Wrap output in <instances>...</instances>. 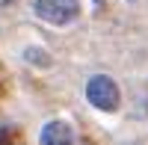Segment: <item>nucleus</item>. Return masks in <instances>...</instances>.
Returning a JSON list of instances; mask_svg holds the SVG:
<instances>
[{"instance_id":"obj_1","label":"nucleus","mask_w":148,"mask_h":145,"mask_svg":"<svg viewBox=\"0 0 148 145\" xmlns=\"http://www.w3.org/2000/svg\"><path fill=\"white\" fill-rule=\"evenodd\" d=\"M86 98L95 110L101 113H113L119 107V86L113 83V77L107 74H95L89 83H86Z\"/></svg>"},{"instance_id":"obj_2","label":"nucleus","mask_w":148,"mask_h":145,"mask_svg":"<svg viewBox=\"0 0 148 145\" xmlns=\"http://www.w3.org/2000/svg\"><path fill=\"white\" fill-rule=\"evenodd\" d=\"M36 15H39L45 24H56V27H62V24H71L77 18L80 12V3L77 0H36Z\"/></svg>"},{"instance_id":"obj_3","label":"nucleus","mask_w":148,"mask_h":145,"mask_svg":"<svg viewBox=\"0 0 148 145\" xmlns=\"http://www.w3.org/2000/svg\"><path fill=\"white\" fill-rule=\"evenodd\" d=\"M42 145H74V130L65 122H47L42 127Z\"/></svg>"}]
</instances>
